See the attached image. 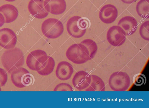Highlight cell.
<instances>
[{
	"label": "cell",
	"mask_w": 149,
	"mask_h": 108,
	"mask_svg": "<svg viewBox=\"0 0 149 108\" xmlns=\"http://www.w3.org/2000/svg\"><path fill=\"white\" fill-rule=\"evenodd\" d=\"M1 61L3 67L9 73H11L23 65L24 63V54L18 48L8 49L3 53Z\"/></svg>",
	"instance_id": "6da1fadb"
},
{
	"label": "cell",
	"mask_w": 149,
	"mask_h": 108,
	"mask_svg": "<svg viewBox=\"0 0 149 108\" xmlns=\"http://www.w3.org/2000/svg\"><path fill=\"white\" fill-rule=\"evenodd\" d=\"M89 25L90 22L86 18L74 16L71 17L67 22L66 29L70 36L78 38L85 34Z\"/></svg>",
	"instance_id": "7a4b0ae2"
},
{
	"label": "cell",
	"mask_w": 149,
	"mask_h": 108,
	"mask_svg": "<svg viewBox=\"0 0 149 108\" xmlns=\"http://www.w3.org/2000/svg\"><path fill=\"white\" fill-rule=\"evenodd\" d=\"M66 56L68 60L76 64H82L90 60L88 50L81 43L71 45L66 51Z\"/></svg>",
	"instance_id": "3957f363"
},
{
	"label": "cell",
	"mask_w": 149,
	"mask_h": 108,
	"mask_svg": "<svg viewBox=\"0 0 149 108\" xmlns=\"http://www.w3.org/2000/svg\"><path fill=\"white\" fill-rule=\"evenodd\" d=\"M41 29L43 34L51 39L59 37L64 31L62 23L58 20L53 18H48L44 20L42 23Z\"/></svg>",
	"instance_id": "277c9868"
},
{
	"label": "cell",
	"mask_w": 149,
	"mask_h": 108,
	"mask_svg": "<svg viewBox=\"0 0 149 108\" xmlns=\"http://www.w3.org/2000/svg\"><path fill=\"white\" fill-rule=\"evenodd\" d=\"M10 78L13 84L19 88L31 85L33 83L34 79L32 74L27 69L22 67L12 71Z\"/></svg>",
	"instance_id": "5b68a950"
},
{
	"label": "cell",
	"mask_w": 149,
	"mask_h": 108,
	"mask_svg": "<svg viewBox=\"0 0 149 108\" xmlns=\"http://www.w3.org/2000/svg\"><path fill=\"white\" fill-rule=\"evenodd\" d=\"M107 39L109 43L112 46H120L125 42L126 34L121 27L118 25L113 26L108 30Z\"/></svg>",
	"instance_id": "8992f818"
},
{
	"label": "cell",
	"mask_w": 149,
	"mask_h": 108,
	"mask_svg": "<svg viewBox=\"0 0 149 108\" xmlns=\"http://www.w3.org/2000/svg\"><path fill=\"white\" fill-rule=\"evenodd\" d=\"M113 73L109 80V85L111 88L115 91H124L127 89L130 85V79L128 76L122 72H116Z\"/></svg>",
	"instance_id": "52a82bcc"
},
{
	"label": "cell",
	"mask_w": 149,
	"mask_h": 108,
	"mask_svg": "<svg viewBox=\"0 0 149 108\" xmlns=\"http://www.w3.org/2000/svg\"><path fill=\"white\" fill-rule=\"evenodd\" d=\"M17 42V37L11 29L5 28L0 29V46L7 50L15 47Z\"/></svg>",
	"instance_id": "ba28073f"
},
{
	"label": "cell",
	"mask_w": 149,
	"mask_h": 108,
	"mask_svg": "<svg viewBox=\"0 0 149 108\" xmlns=\"http://www.w3.org/2000/svg\"><path fill=\"white\" fill-rule=\"evenodd\" d=\"M118 11L116 8L111 4H107L103 6L100 9L99 17L100 20L104 23L110 24L116 19Z\"/></svg>",
	"instance_id": "9c48e42d"
},
{
	"label": "cell",
	"mask_w": 149,
	"mask_h": 108,
	"mask_svg": "<svg viewBox=\"0 0 149 108\" xmlns=\"http://www.w3.org/2000/svg\"><path fill=\"white\" fill-rule=\"evenodd\" d=\"M43 0H31L28 8L30 13L35 18L41 19L45 18L49 14L44 6Z\"/></svg>",
	"instance_id": "30bf717a"
},
{
	"label": "cell",
	"mask_w": 149,
	"mask_h": 108,
	"mask_svg": "<svg viewBox=\"0 0 149 108\" xmlns=\"http://www.w3.org/2000/svg\"><path fill=\"white\" fill-rule=\"evenodd\" d=\"M91 81V76L86 72L81 70L77 72L72 79V83L77 89L81 90L86 89Z\"/></svg>",
	"instance_id": "8fae6325"
},
{
	"label": "cell",
	"mask_w": 149,
	"mask_h": 108,
	"mask_svg": "<svg viewBox=\"0 0 149 108\" xmlns=\"http://www.w3.org/2000/svg\"><path fill=\"white\" fill-rule=\"evenodd\" d=\"M44 6L48 13L55 15L62 14L66 8L65 0H45Z\"/></svg>",
	"instance_id": "7c38bea8"
},
{
	"label": "cell",
	"mask_w": 149,
	"mask_h": 108,
	"mask_svg": "<svg viewBox=\"0 0 149 108\" xmlns=\"http://www.w3.org/2000/svg\"><path fill=\"white\" fill-rule=\"evenodd\" d=\"M74 72V69L69 62L66 61H62L57 65L55 74L57 77L62 81L69 79Z\"/></svg>",
	"instance_id": "4fadbf2b"
},
{
	"label": "cell",
	"mask_w": 149,
	"mask_h": 108,
	"mask_svg": "<svg viewBox=\"0 0 149 108\" xmlns=\"http://www.w3.org/2000/svg\"><path fill=\"white\" fill-rule=\"evenodd\" d=\"M47 55L46 52L42 50L37 49L32 51L26 57V63L27 66L30 69L36 71L41 60Z\"/></svg>",
	"instance_id": "5bb4252c"
},
{
	"label": "cell",
	"mask_w": 149,
	"mask_h": 108,
	"mask_svg": "<svg viewBox=\"0 0 149 108\" xmlns=\"http://www.w3.org/2000/svg\"><path fill=\"white\" fill-rule=\"evenodd\" d=\"M125 32L126 35H130L136 31L138 26L136 19L133 17L127 16L121 18L118 23Z\"/></svg>",
	"instance_id": "9a60e30c"
},
{
	"label": "cell",
	"mask_w": 149,
	"mask_h": 108,
	"mask_svg": "<svg viewBox=\"0 0 149 108\" xmlns=\"http://www.w3.org/2000/svg\"><path fill=\"white\" fill-rule=\"evenodd\" d=\"M55 65V62L53 58L47 55L40 63L36 71L40 75L47 76L53 72Z\"/></svg>",
	"instance_id": "2e32d148"
},
{
	"label": "cell",
	"mask_w": 149,
	"mask_h": 108,
	"mask_svg": "<svg viewBox=\"0 0 149 108\" xmlns=\"http://www.w3.org/2000/svg\"><path fill=\"white\" fill-rule=\"evenodd\" d=\"M0 12L3 14L6 23H9L14 21L17 18L19 14L17 8L13 5L9 4L1 6Z\"/></svg>",
	"instance_id": "e0dca14e"
},
{
	"label": "cell",
	"mask_w": 149,
	"mask_h": 108,
	"mask_svg": "<svg viewBox=\"0 0 149 108\" xmlns=\"http://www.w3.org/2000/svg\"><path fill=\"white\" fill-rule=\"evenodd\" d=\"M136 10L138 15L146 19L149 18V0H140L137 4Z\"/></svg>",
	"instance_id": "ac0fdd59"
},
{
	"label": "cell",
	"mask_w": 149,
	"mask_h": 108,
	"mask_svg": "<svg viewBox=\"0 0 149 108\" xmlns=\"http://www.w3.org/2000/svg\"><path fill=\"white\" fill-rule=\"evenodd\" d=\"M81 43L84 45L88 51L90 60L92 59L96 54L97 47L96 43L90 39H86L82 41Z\"/></svg>",
	"instance_id": "d6986e66"
},
{
	"label": "cell",
	"mask_w": 149,
	"mask_h": 108,
	"mask_svg": "<svg viewBox=\"0 0 149 108\" xmlns=\"http://www.w3.org/2000/svg\"><path fill=\"white\" fill-rule=\"evenodd\" d=\"M149 21L143 22L141 25L139 30V34L143 39L149 40Z\"/></svg>",
	"instance_id": "ffe728a7"
},
{
	"label": "cell",
	"mask_w": 149,
	"mask_h": 108,
	"mask_svg": "<svg viewBox=\"0 0 149 108\" xmlns=\"http://www.w3.org/2000/svg\"><path fill=\"white\" fill-rule=\"evenodd\" d=\"M54 91H72V87L67 83H61L57 85L54 88Z\"/></svg>",
	"instance_id": "44dd1931"
},
{
	"label": "cell",
	"mask_w": 149,
	"mask_h": 108,
	"mask_svg": "<svg viewBox=\"0 0 149 108\" xmlns=\"http://www.w3.org/2000/svg\"><path fill=\"white\" fill-rule=\"evenodd\" d=\"M132 81L135 85L139 86L145 83L146 81V78L143 74L141 73L138 74L134 76Z\"/></svg>",
	"instance_id": "7402d4cb"
},
{
	"label": "cell",
	"mask_w": 149,
	"mask_h": 108,
	"mask_svg": "<svg viewBox=\"0 0 149 108\" xmlns=\"http://www.w3.org/2000/svg\"><path fill=\"white\" fill-rule=\"evenodd\" d=\"M8 75L6 72L0 67V85L1 86H4L7 82Z\"/></svg>",
	"instance_id": "603a6c76"
},
{
	"label": "cell",
	"mask_w": 149,
	"mask_h": 108,
	"mask_svg": "<svg viewBox=\"0 0 149 108\" xmlns=\"http://www.w3.org/2000/svg\"><path fill=\"white\" fill-rule=\"evenodd\" d=\"M5 23V20L3 14L0 13V27H2Z\"/></svg>",
	"instance_id": "cb8c5ba5"
},
{
	"label": "cell",
	"mask_w": 149,
	"mask_h": 108,
	"mask_svg": "<svg viewBox=\"0 0 149 108\" xmlns=\"http://www.w3.org/2000/svg\"><path fill=\"white\" fill-rule=\"evenodd\" d=\"M123 2L127 4H130L134 2L136 0H120Z\"/></svg>",
	"instance_id": "d4e9b609"
},
{
	"label": "cell",
	"mask_w": 149,
	"mask_h": 108,
	"mask_svg": "<svg viewBox=\"0 0 149 108\" xmlns=\"http://www.w3.org/2000/svg\"><path fill=\"white\" fill-rule=\"evenodd\" d=\"M6 1H8V2H13L14 1L16 0H5Z\"/></svg>",
	"instance_id": "484cf974"
},
{
	"label": "cell",
	"mask_w": 149,
	"mask_h": 108,
	"mask_svg": "<svg viewBox=\"0 0 149 108\" xmlns=\"http://www.w3.org/2000/svg\"><path fill=\"white\" fill-rule=\"evenodd\" d=\"M1 91V86L0 85V91Z\"/></svg>",
	"instance_id": "4316f807"
}]
</instances>
